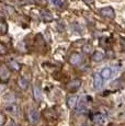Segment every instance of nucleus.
<instances>
[{
  "label": "nucleus",
  "mask_w": 125,
  "mask_h": 126,
  "mask_svg": "<svg viewBox=\"0 0 125 126\" xmlns=\"http://www.w3.org/2000/svg\"><path fill=\"white\" fill-rule=\"evenodd\" d=\"M100 14L103 16V18H107V19H114L115 18V11L113 8H111V7L102 8L100 10Z\"/></svg>",
  "instance_id": "1"
},
{
  "label": "nucleus",
  "mask_w": 125,
  "mask_h": 126,
  "mask_svg": "<svg viewBox=\"0 0 125 126\" xmlns=\"http://www.w3.org/2000/svg\"><path fill=\"white\" fill-rule=\"evenodd\" d=\"M83 58L81 56L80 54H78V53H74V54L70 55V57H69V63H70L71 65H74V66H78V65H80L81 63H82Z\"/></svg>",
  "instance_id": "2"
},
{
  "label": "nucleus",
  "mask_w": 125,
  "mask_h": 126,
  "mask_svg": "<svg viewBox=\"0 0 125 126\" xmlns=\"http://www.w3.org/2000/svg\"><path fill=\"white\" fill-rule=\"evenodd\" d=\"M80 87H81V80H79V79H75V80L70 81L67 84V89L70 92H76Z\"/></svg>",
  "instance_id": "3"
},
{
  "label": "nucleus",
  "mask_w": 125,
  "mask_h": 126,
  "mask_svg": "<svg viewBox=\"0 0 125 126\" xmlns=\"http://www.w3.org/2000/svg\"><path fill=\"white\" fill-rule=\"evenodd\" d=\"M86 109H87V101H86V98L83 96V98H81L80 100L77 102V104H76V111L78 113H83L86 111Z\"/></svg>",
  "instance_id": "4"
},
{
  "label": "nucleus",
  "mask_w": 125,
  "mask_h": 126,
  "mask_svg": "<svg viewBox=\"0 0 125 126\" xmlns=\"http://www.w3.org/2000/svg\"><path fill=\"white\" fill-rule=\"evenodd\" d=\"M103 84V78L100 74H94L93 75V88L94 89H100Z\"/></svg>",
  "instance_id": "5"
},
{
  "label": "nucleus",
  "mask_w": 125,
  "mask_h": 126,
  "mask_svg": "<svg viewBox=\"0 0 125 126\" xmlns=\"http://www.w3.org/2000/svg\"><path fill=\"white\" fill-rule=\"evenodd\" d=\"M92 121L95 125L101 126L105 123V116L103 114H101V113H97V114H94L92 116Z\"/></svg>",
  "instance_id": "6"
},
{
  "label": "nucleus",
  "mask_w": 125,
  "mask_h": 126,
  "mask_svg": "<svg viewBox=\"0 0 125 126\" xmlns=\"http://www.w3.org/2000/svg\"><path fill=\"white\" fill-rule=\"evenodd\" d=\"M40 120V113L37 110H32L29 113V121L31 124H36Z\"/></svg>",
  "instance_id": "7"
},
{
  "label": "nucleus",
  "mask_w": 125,
  "mask_h": 126,
  "mask_svg": "<svg viewBox=\"0 0 125 126\" xmlns=\"http://www.w3.org/2000/svg\"><path fill=\"white\" fill-rule=\"evenodd\" d=\"M9 78H10V71L8 70V68L6 66L0 67V79L3 81H7Z\"/></svg>",
  "instance_id": "8"
},
{
  "label": "nucleus",
  "mask_w": 125,
  "mask_h": 126,
  "mask_svg": "<svg viewBox=\"0 0 125 126\" xmlns=\"http://www.w3.org/2000/svg\"><path fill=\"white\" fill-rule=\"evenodd\" d=\"M100 75L102 76L103 80H108V79H110V78L112 77V75H113V70H112L111 68H104V69L101 70Z\"/></svg>",
  "instance_id": "9"
},
{
  "label": "nucleus",
  "mask_w": 125,
  "mask_h": 126,
  "mask_svg": "<svg viewBox=\"0 0 125 126\" xmlns=\"http://www.w3.org/2000/svg\"><path fill=\"white\" fill-rule=\"evenodd\" d=\"M6 111H7V113H9V114L16 115L18 114V106H16V104L11 102L9 105L6 106Z\"/></svg>",
  "instance_id": "10"
},
{
  "label": "nucleus",
  "mask_w": 125,
  "mask_h": 126,
  "mask_svg": "<svg viewBox=\"0 0 125 126\" xmlns=\"http://www.w3.org/2000/svg\"><path fill=\"white\" fill-rule=\"evenodd\" d=\"M41 16H42V19L45 21V22H49V21L53 20V14L47 10H43L41 12Z\"/></svg>",
  "instance_id": "11"
},
{
  "label": "nucleus",
  "mask_w": 125,
  "mask_h": 126,
  "mask_svg": "<svg viewBox=\"0 0 125 126\" xmlns=\"http://www.w3.org/2000/svg\"><path fill=\"white\" fill-rule=\"evenodd\" d=\"M77 102H78V99H77L76 95H71L67 99V105H68L70 109H73L74 106H76Z\"/></svg>",
  "instance_id": "12"
},
{
  "label": "nucleus",
  "mask_w": 125,
  "mask_h": 126,
  "mask_svg": "<svg viewBox=\"0 0 125 126\" xmlns=\"http://www.w3.org/2000/svg\"><path fill=\"white\" fill-rule=\"evenodd\" d=\"M92 60L93 62H101V60L104 59V55H103V53L101 52H94L92 54Z\"/></svg>",
  "instance_id": "13"
},
{
  "label": "nucleus",
  "mask_w": 125,
  "mask_h": 126,
  "mask_svg": "<svg viewBox=\"0 0 125 126\" xmlns=\"http://www.w3.org/2000/svg\"><path fill=\"white\" fill-rule=\"evenodd\" d=\"M18 84H19V87H20L21 89H23V90H25V89L28 88V86H29L28 81H26L24 78H22V77H21V78H19Z\"/></svg>",
  "instance_id": "14"
},
{
  "label": "nucleus",
  "mask_w": 125,
  "mask_h": 126,
  "mask_svg": "<svg viewBox=\"0 0 125 126\" xmlns=\"http://www.w3.org/2000/svg\"><path fill=\"white\" fill-rule=\"evenodd\" d=\"M33 92H34V98H35V100H36V101H40L41 99H42V93H41L40 88H38L37 86H35Z\"/></svg>",
  "instance_id": "15"
},
{
  "label": "nucleus",
  "mask_w": 125,
  "mask_h": 126,
  "mask_svg": "<svg viewBox=\"0 0 125 126\" xmlns=\"http://www.w3.org/2000/svg\"><path fill=\"white\" fill-rule=\"evenodd\" d=\"M47 1L50 2L53 6L57 7V8H61L64 6V0H47Z\"/></svg>",
  "instance_id": "16"
},
{
  "label": "nucleus",
  "mask_w": 125,
  "mask_h": 126,
  "mask_svg": "<svg viewBox=\"0 0 125 126\" xmlns=\"http://www.w3.org/2000/svg\"><path fill=\"white\" fill-rule=\"evenodd\" d=\"M8 31V25L6 22H0V35L6 34Z\"/></svg>",
  "instance_id": "17"
},
{
  "label": "nucleus",
  "mask_w": 125,
  "mask_h": 126,
  "mask_svg": "<svg viewBox=\"0 0 125 126\" xmlns=\"http://www.w3.org/2000/svg\"><path fill=\"white\" fill-rule=\"evenodd\" d=\"M9 64H10V66L12 67L14 70H20V65H19L18 63L16 62V60H11V62L9 63Z\"/></svg>",
  "instance_id": "18"
},
{
  "label": "nucleus",
  "mask_w": 125,
  "mask_h": 126,
  "mask_svg": "<svg viewBox=\"0 0 125 126\" xmlns=\"http://www.w3.org/2000/svg\"><path fill=\"white\" fill-rule=\"evenodd\" d=\"M91 49H92V46H91L90 44H87L83 46V52L86 53V54H88V53L91 52Z\"/></svg>",
  "instance_id": "19"
},
{
  "label": "nucleus",
  "mask_w": 125,
  "mask_h": 126,
  "mask_svg": "<svg viewBox=\"0 0 125 126\" xmlns=\"http://www.w3.org/2000/svg\"><path fill=\"white\" fill-rule=\"evenodd\" d=\"M0 53H1V54H6L7 53V48L2 44H0Z\"/></svg>",
  "instance_id": "20"
},
{
  "label": "nucleus",
  "mask_w": 125,
  "mask_h": 126,
  "mask_svg": "<svg viewBox=\"0 0 125 126\" xmlns=\"http://www.w3.org/2000/svg\"><path fill=\"white\" fill-rule=\"evenodd\" d=\"M4 88H6V87H4V84H0V93H2V92H3Z\"/></svg>",
  "instance_id": "21"
},
{
  "label": "nucleus",
  "mask_w": 125,
  "mask_h": 126,
  "mask_svg": "<svg viewBox=\"0 0 125 126\" xmlns=\"http://www.w3.org/2000/svg\"><path fill=\"white\" fill-rule=\"evenodd\" d=\"M86 2H88V3H93V1H94V0H85Z\"/></svg>",
  "instance_id": "22"
},
{
  "label": "nucleus",
  "mask_w": 125,
  "mask_h": 126,
  "mask_svg": "<svg viewBox=\"0 0 125 126\" xmlns=\"http://www.w3.org/2000/svg\"><path fill=\"white\" fill-rule=\"evenodd\" d=\"M2 121H3V120H2V116L0 115V124H1V123H2Z\"/></svg>",
  "instance_id": "23"
},
{
  "label": "nucleus",
  "mask_w": 125,
  "mask_h": 126,
  "mask_svg": "<svg viewBox=\"0 0 125 126\" xmlns=\"http://www.w3.org/2000/svg\"><path fill=\"white\" fill-rule=\"evenodd\" d=\"M30 1H31V2H33V3H34V2H36L37 0H30Z\"/></svg>",
  "instance_id": "24"
},
{
  "label": "nucleus",
  "mask_w": 125,
  "mask_h": 126,
  "mask_svg": "<svg viewBox=\"0 0 125 126\" xmlns=\"http://www.w3.org/2000/svg\"><path fill=\"white\" fill-rule=\"evenodd\" d=\"M82 126H89V125L87 124V123H85V124H82Z\"/></svg>",
  "instance_id": "25"
}]
</instances>
